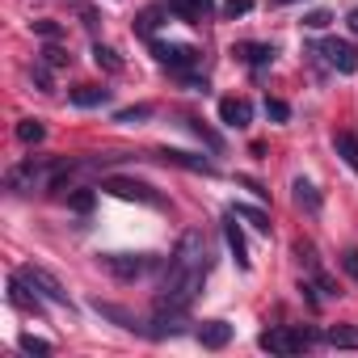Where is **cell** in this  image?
Here are the masks:
<instances>
[{"label":"cell","mask_w":358,"mask_h":358,"mask_svg":"<svg viewBox=\"0 0 358 358\" xmlns=\"http://www.w3.org/2000/svg\"><path fill=\"white\" fill-rule=\"evenodd\" d=\"M266 114H270L274 122H287V118H291V106L278 101V97H270V101H266Z\"/></svg>","instance_id":"obj_30"},{"label":"cell","mask_w":358,"mask_h":358,"mask_svg":"<svg viewBox=\"0 0 358 358\" xmlns=\"http://www.w3.org/2000/svg\"><path fill=\"white\" fill-rule=\"evenodd\" d=\"M341 270L358 282V249H345V253H341Z\"/></svg>","instance_id":"obj_32"},{"label":"cell","mask_w":358,"mask_h":358,"mask_svg":"<svg viewBox=\"0 0 358 358\" xmlns=\"http://www.w3.org/2000/svg\"><path fill=\"white\" fill-rule=\"evenodd\" d=\"M186 127H190V131H194V135H199V139H203L211 152H224V139H220V135H215L207 122H199V118H186Z\"/></svg>","instance_id":"obj_23"},{"label":"cell","mask_w":358,"mask_h":358,"mask_svg":"<svg viewBox=\"0 0 358 358\" xmlns=\"http://www.w3.org/2000/svg\"><path fill=\"white\" fill-rule=\"evenodd\" d=\"M220 118H224L228 127H236V131H241V127H249V122H253V106H249V101H241V97H224V101H220Z\"/></svg>","instance_id":"obj_13"},{"label":"cell","mask_w":358,"mask_h":358,"mask_svg":"<svg viewBox=\"0 0 358 358\" xmlns=\"http://www.w3.org/2000/svg\"><path fill=\"white\" fill-rule=\"evenodd\" d=\"M34 85H38L43 93H51V72H47V64H34Z\"/></svg>","instance_id":"obj_34"},{"label":"cell","mask_w":358,"mask_h":358,"mask_svg":"<svg viewBox=\"0 0 358 358\" xmlns=\"http://www.w3.org/2000/svg\"><path fill=\"white\" fill-rule=\"evenodd\" d=\"M169 17V5H160V9H148V13H139V22H135V30L139 34H156V26Z\"/></svg>","instance_id":"obj_22"},{"label":"cell","mask_w":358,"mask_h":358,"mask_svg":"<svg viewBox=\"0 0 358 358\" xmlns=\"http://www.w3.org/2000/svg\"><path fill=\"white\" fill-rule=\"evenodd\" d=\"M312 341H316V333L303 329V324H278V329H266L257 337V345L270 350V354H303Z\"/></svg>","instance_id":"obj_3"},{"label":"cell","mask_w":358,"mask_h":358,"mask_svg":"<svg viewBox=\"0 0 358 358\" xmlns=\"http://www.w3.org/2000/svg\"><path fill=\"white\" fill-rule=\"evenodd\" d=\"M329 22H333L329 13H308V17H303V26H308V30H324Z\"/></svg>","instance_id":"obj_35"},{"label":"cell","mask_w":358,"mask_h":358,"mask_svg":"<svg viewBox=\"0 0 358 358\" xmlns=\"http://www.w3.org/2000/svg\"><path fill=\"white\" fill-rule=\"evenodd\" d=\"M291 190H295V203H299L308 215H320V190L308 182V177H295V186H291Z\"/></svg>","instance_id":"obj_18"},{"label":"cell","mask_w":358,"mask_h":358,"mask_svg":"<svg viewBox=\"0 0 358 358\" xmlns=\"http://www.w3.org/2000/svg\"><path fill=\"white\" fill-rule=\"evenodd\" d=\"M224 241H228V249H232L236 266H241V270H249V245H245V232H241V224H236V215H232V211H228V224H224Z\"/></svg>","instance_id":"obj_14"},{"label":"cell","mask_w":358,"mask_h":358,"mask_svg":"<svg viewBox=\"0 0 358 358\" xmlns=\"http://www.w3.org/2000/svg\"><path fill=\"white\" fill-rule=\"evenodd\" d=\"M17 345H22L26 354H38V358L55 354V345H51V341H43V337H34V333H22V337H17Z\"/></svg>","instance_id":"obj_24"},{"label":"cell","mask_w":358,"mask_h":358,"mask_svg":"<svg viewBox=\"0 0 358 358\" xmlns=\"http://www.w3.org/2000/svg\"><path fill=\"white\" fill-rule=\"evenodd\" d=\"M97 262H101L118 282H135V278H143L148 270H156L160 257H156V253H101Z\"/></svg>","instance_id":"obj_4"},{"label":"cell","mask_w":358,"mask_h":358,"mask_svg":"<svg viewBox=\"0 0 358 358\" xmlns=\"http://www.w3.org/2000/svg\"><path fill=\"white\" fill-rule=\"evenodd\" d=\"M199 341H203L207 350H224V345L232 341V324H228V320H203V324H199Z\"/></svg>","instance_id":"obj_15"},{"label":"cell","mask_w":358,"mask_h":358,"mask_svg":"<svg viewBox=\"0 0 358 358\" xmlns=\"http://www.w3.org/2000/svg\"><path fill=\"white\" fill-rule=\"evenodd\" d=\"M68 207H72V211H80V215H85V211H93V190L76 186V190L68 194Z\"/></svg>","instance_id":"obj_27"},{"label":"cell","mask_w":358,"mask_h":358,"mask_svg":"<svg viewBox=\"0 0 358 358\" xmlns=\"http://www.w3.org/2000/svg\"><path fill=\"white\" fill-rule=\"evenodd\" d=\"M333 152L358 173V135H354V131H337V135H333Z\"/></svg>","instance_id":"obj_19"},{"label":"cell","mask_w":358,"mask_h":358,"mask_svg":"<svg viewBox=\"0 0 358 358\" xmlns=\"http://www.w3.org/2000/svg\"><path fill=\"white\" fill-rule=\"evenodd\" d=\"M312 55H320L333 72H341V76H354L358 72V51H354V43H345V38H320V43H312L308 47Z\"/></svg>","instance_id":"obj_5"},{"label":"cell","mask_w":358,"mask_h":358,"mask_svg":"<svg viewBox=\"0 0 358 358\" xmlns=\"http://www.w3.org/2000/svg\"><path fill=\"white\" fill-rule=\"evenodd\" d=\"M93 308H97V312H101L106 320H114L118 329H131V333H143V329H148L143 320H135L131 312H122V308H114V303H101V299H93Z\"/></svg>","instance_id":"obj_17"},{"label":"cell","mask_w":358,"mask_h":358,"mask_svg":"<svg viewBox=\"0 0 358 358\" xmlns=\"http://www.w3.org/2000/svg\"><path fill=\"white\" fill-rule=\"evenodd\" d=\"M320 341L333 350H358V324H333L320 333Z\"/></svg>","instance_id":"obj_16"},{"label":"cell","mask_w":358,"mask_h":358,"mask_svg":"<svg viewBox=\"0 0 358 358\" xmlns=\"http://www.w3.org/2000/svg\"><path fill=\"white\" fill-rule=\"evenodd\" d=\"M17 274L26 278V287H30L34 295L51 299V303H59V308H72V303H68V291H64V282H59L51 270H43V266H22Z\"/></svg>","instance_id":"obj_7"},{"label":"cell","mask_w":358,"mask_h":358,"mask_svg":"<svg viewBox=\"0 0 358 358\" xmlns=\"http://www.w3.org/2000/svg\"><path fill=\"white\" fill-rule=\"evenodd\" d=\"M156 156H160L164 164H177V169H190V173H207V177L215 173V164H211L207 156H194V152H177V148H160Z\"/></svg>","instance_id":"obj_10"},{"label":"cell","mask_w":358,"mask_h":358,"mask_svg":"<svg viewBox=\"0 0 358 358\" xmlns=\"http://www.w3.org/2000/svg\"><path fill=\"white\" fill-rule=\"evenodd\" d=\"M43 64H47V68H64V64H68V51H59L55 43H47V47H43Z\"/></svg>","instance_id":"obj_28"},{"label":"cell","mask_w":358,"mask_h":358,"mask_svg":"<svg viewBox=\"0 0 358 358\" xmlns=\"http://www.w3.org/2000/svg\"><path fill=\"white\" fill-rule=\"evenodd\" d=\"M232 55H241V59H245L249 68H270L278 51H274V43H241V47H236Z\"/></svg>","instance_id":"obj_12"},{"label":"cell","mask_w":358,"mask_h":358,"mask_svg":"<svg viewBox=\"0 0 358 358\" xmlns=\"http://www.w3.org/2000/svg\"><path fill=\"white\" fill-rule=\"evenodd\" d=\"M17 139H22V143H43V139H47V127H43L38 118H22V122H17Z\"/></svg>","instance_id":"obj_21"},{"label":"cell","mask_w":358,"mask_h":358,"mask_svg":"<svg viewBox=\"0 0 358 358\" xmlns=\"http://www.w3.org/2000/svg\"><path fill=\"white\" fill-rule=\"evenodd\" d=\"M345 26H350V30H354V34H358V5H354V9H350V17H345Z\"/></svg>","instance_id":"obj_36"},{"label":"cell","mask_w":358,"mask_h":358,"mask_svg":"<svg viewBox=\"0 0 358 358\" xmlns=\"http://www.w3.org/2000/svg\"><path fill=\"white\" fill-rule=\"evenodd\" d=\"M51 182H55V164H47V160H38V156H26L17 169H9V177H5V186L13 190V194H30V190H51Z\"/></svg>","instance_id":"obj_2"},{"label":"cell","mask_w":358,"mask_h":358,"mask_svg":"<svg viewBox=\"0 0 358 358\" xmlns=\"http://www.w3.org/2000/svg\"><path fill=\"white\" fill-rule=\"evenodd\" d=\"M207 274H211V241H207L203 228H190V232H182V241L173 249V262H169V270L160 278V291H156V308L186 312L199 299Z\"/></svg>","instance_id":"obj_1"},{"label":"cell","mask_w":358,"mask_h":358,"mask_svg":"<svg viewBox=\"0 0 358 358\" xmlns=\"http://www.w3.org/2000/svg\"><path fill=\"white\" fill-rule=\"evenodd\" d=\"M143 118H152V106H131V110H118L114 114V122H127V127H135Z\"/></svg>","instance_id":"obj_26"},{"label":"cell","mask_w":358,"mask_h":358,"mask_svg":"<svg viewBox=\"0 0 358 358\" xmlns=\"http://www.w3.org/2000/svg\"><path fill=\"white\" fill-rule=\"evenodd\" d=\"M93 59H97V68H106V72H122V59H118L110 47H101V43L93 47Z\"/></svg>","instance_id":"obj_25"},{"label":"cell","mask_w":358,"mask_h":358,"mask_svg":"<svg viewBox=\"0 0 358 358\" xmlns=\"http://www.w3.org/2000/svg\"><path fill=\"white\" fill-rule=\"evenodd\" d=\"M253 9V0H228V5H224V17H245Z\"/></svg>","instance_id":"obj_31"},{"label":"cell","mask_w":358,"mask_h":358,"mask_svg":"<svg viewBox=\"0 0 358 358\" xmlns=\"http://www.w3.org/2000/svg\"><path fill=\"white\" fill-rule=\"evenodd\" d=\"M101 190H106V194H114V199H127V203L164 207V199H160L148 182H135V177H101Z\"/></svg>","instance_id":"obj_6"},{"label":"cell","mask_w":358,"mask_h":358,"mask_svg":"<svg viewBox=\"0 0 358 358\" xmlns=\"http://www.w3.org/2000/svg\"><path fill=\"white\" fill-rule=\"evenodd\" d=\"M232 215H236V220H245V224H249L253 232L270 236V215H266V211H257V207H245V203H236V207H232Z\"/></svg>","instance_id":"obj_20"},{"label":"cell","mask_w":358,"mask_h":358,"mask_svg":"<svg viewBox=\"0 0 358 358\" xmlns=\"http://www.w3.org/2000/svg\"><path fill=\"white\" fill-rule=\"evenodd\" d=\"M152 55L164 64V68H173V72H194L199 64H203V55L194 51V47H186V43H152Z\"/></svg>","instance_id":"obj_8"},{"label":"cell","mask_w":358,"mask_h":358,"mask_svg":"<svg viewBox=\"0 0 358 358\" xmlns=\"http://www.w3.org/2000/svg\"><path fill=\"white\" fill-rule=\"evenodd\" d=\"M270 5H295V0H270Z\"/></svg>","instance_id":"obj_37"},{"label":"cell","mask_w":358,"mask_h":358,"mask_svg":"<svg viewBox=\"0 0 358 358\" xmlns=\"http://www.w3.org/2000/svg\"><path fill=\"white\" fill-rule=\"evenodd\" d=\"M34 34H43V38H47V43H51V38H59V26H55V22H47V17H43V22H34Z\"/></svg>","instance_id":"obj_33"},{"label":"cell","mask_w":358,"mask_h":358,"mask_svg":"<svg viewBox=\"0 0 358 358\" xmlns=\"http://www.w3.org/2000/svg\"><path fill=\"white\" fill-rule=\"evenodd\" d=\"M110 89H101V85H76L72 93H68V101L72 106H80V110H97V106H110Z\"/></svg>","instance_id":"obj_11"},{"label":"cell","mask_w":358,"mask_h":358,"mask_svg":"<svg viewBox=\"0 0 358 358\" xmlns=\"http://www.w3.org/2000/svg\"><path fill=\"white\" fill-rule=\"evenodd\" d=\"M164 5H169V13H173V17L194 22V26H203V22L215 13V0H164Z\"/></svg>","instance_id":"obj_9"},{"label":"cell","mask_w":358,"mask_h":358,"mask_svg":"<svg viewBox=\"0 0 358 358\" xmlns=\"http://www.w3.org/2000/svg\"><path fill=\"white\" fill-rule=\"evenodd\" d=\"M312 287H316V291H320V295H324V299H333V295H341V291H337V282H333V278H329V274H320V270H316V274H312Z\"/></svg>","instance_id":"obj_29"}]
</instances>
